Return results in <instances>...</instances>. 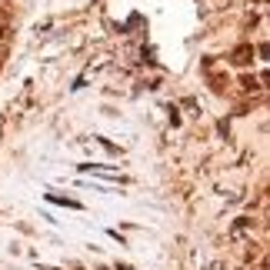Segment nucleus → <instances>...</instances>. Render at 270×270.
<instances>
[{"mask_svg":"<svg viewBox=\"0 0 270 270\" xmlns=\"http://www.w3.org/2000/svg\"><path fill=\"white\" fill-rule=\"evenodd\" d=\"M240 87H244V90H254L257 80H254V77H244V80H240Z\"/></svg>","mask_w":270,"mask_h":270,"instance_id":"2","label":"nucleus"},{"mask_svg":"<svg viewBox=\"0 0 270 270\" xmlns=\"http://www.w3.org/2000/svg\"><path fill=\"white\" fill-rule=\"evenodd\" d=\"M0 33H4V27H0Z\"/></svg>","mask_w":270,"mask_h":270,"instance_id":"3","label":"nucleus"},{"mask_svg":"<svg viewBox=\"0 0 270 270\" xmlns=\"http://www.w3.org/2000/svg\"><path fill=\"white\" fill-rule=\"evenodd\" d=\"M230 60H234V64H237V67H247V64H250V60H254V47H250V44H244V47H237V50H234V54H230Z\"/></svg>","mask_w":270,"mask_h":270,"instance_id":"1","label":"nucleus"}]
</instances>
